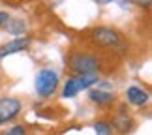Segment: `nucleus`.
Segmentation results:
<instances>
[{
  "label": "nucleus",
  "mask_w": 152,
  "mask_h": 135,
  "mask_svg": "<svg viewBox=\"0 0 152 135\" xmlns=\"http://www.w3.org/2000/svg\"><path fill=\"white\" fill-rule=\"evenodd\" d=\"M68 66L75 75H96L100 69V62L96 56L86 55V53H75L68 58Z\"/></svg>",
  "instance_id": "f257e3e1"
},
{
  "label": "nucleus",
  "mask_w": 152,
  "mask_h": 135,
  "mask_svg": "<svg viewBox=\"0 0 152 135\" xmlns=\"http://www.w3.org/2000/svg\"><path fill=\"white\" fill-rule=\"evenodd\" d=\"M90 42L98 47H115L120 43V34L109 26H96L88 34Z\"/></svg>",
  "instance_id": "f03ea898"
},
{
  "label": "nucleus",
  "mask_w": 152,
  "mask_h": 135,
  "mask_svg": "<svg viewBox=\"0 0 152 135\" xmlns=\"http://www.w3.org/2000/svg\"><path fill=\"white\" fill-rule=\"evenodd\" d=\"M94 83H98L96 75H75V77H69L66 81V85H64L62 96L64 98H75L81 90L90 88Z\"/></svg>",
  "instance_id": "7ed1b4c3"
},
{
  "label": "nucleus",
  "mask_w": 152,
  "mask_h": 135,
  "mask_svg": "<svg viewBox=\"0 0 152 135\" xmlns=\"http://www.w3.org/2000/svg\"><path fill=\"white\" fill-rule=\"evenodd\" d=\"M58 86V75L53 69H42L36 77V92L42 98H49Z\"/></svg>",
  "instance_id": "20e7f679"
},
{
  "label": "nucleus",
  "mask_w": 152,
  "mask_h": 135,
  "mask_svg": "<svg viewBox=\"0 0 152 135\" xmlns=\"http://www.w3.org/2000/svg\"><path fill=\"white\" fill-rule=\"evenodd\" d=\"M21 111V101L15 98H0V124L13 120Z\"/></svg>",
  "instance_id": "39448f33"
},
{
  "label": "nucleus",
  "mask_w": 152,
  "mask_h": 135,
  "mask_svg": "<svg viewBox=\"0 0 152 135\" xmlns=\"http://www.w3.org/2000/svg\"><path fill=\"white\" fill-rule=\"evenodd\" d=\"M28 45H30V39H28V38L11 39V42L0 45V58H4V56H8V55H15V53H19V51H25Z\"/></svg>",
  "instance_id": "423d86ee"
},
{
  "label": "nucleus",
  "mask_w": 152,
  "mask_h": 135,
  "mask_svg": "<svg viewBox=\"0 0 152 135\" xmlns=\"http://www.w3.org/2000/svg\"><path fill=\"white\" fill-rule=\"evenodd\" d=\"M113 128L116 131H118L120 135H126V133H130L133 130V120H132V116L124 113V111H118V113L115 115V118H113Z\"/></svg>",
  "instance_id": "0eeeda50"
},
{
  "label": "nucleus",
  "mask_w": 152,
  "mask_h": 135,
  "mask_svg": "<svg viewBox=\"0 0 152 135\" xmlns=\"http://www.w3.org/2000/svg\"><path fill=\"white\" fill-rule=\"evenodd\" d=\"M126 98H128V101H130L132 105L141 107V105H145L148 101V92L139 88V86H130V88L126 90Z\"/></svg>",
  "instance_id": "6e6552de"
},
{
  "label": "nucleus",
  "mask_w": 152,
  "mask_h": 135,
  "mask_svg": "<svg viewBox=\"0 0 152 135\" xmlns=\"http://www.w3.org/2000/svg\"><path fill=\"white\" fill-rule=\"evenodd\" d=\"M88 98H90V101H94L98 105H109L111 101H115V96L111 92H105V90H90L88 92Z\"/></svg>",
  "instance_id": "1a4fd4ad"
},
{
  "label": "nucleus",
  "mask_w": 152,
  "mask_h": 135,
  "mask_svg": "<svg viewBox=\"0 0 152 135\" xmlns=\"http://www.w3.org/2000/svg\"><path fill=\"white\" fill-rule=\"evenodd\" d=\"M6 28H8V32L10 34H23L26 30V25H25V21H21V19H8V23H6Z\"/></svg>",
  "instance_id": "9d476101"
},
{
  "label": "nucleus",
  "mask_w": 152,
  "mask_h": 135,
  "mask_svg": "<svg viewBox=\"0 0 152 135\" xmlns=\"http://www.w3.org/2000/svg\"><path fill=\"white\" fill-rule=\"evenodd\" d=\"M94 131H96V135H113V128H111L107 122L98 120L94 124Z\"/></svg>",
  "instance_id": "9b49d317"
},
{
  "label": "nucleus",
  "mask_w": 152,
  "mask_h": 135,
  "mask_svg": "<svg viewBox=\"0 0 152 135\" xmlns=\"http://www.w3.org/2000/svg\"><path fill=\"white\" fill-rule=\"evenodd\" d=\"M2 135H26V130L23 126H11L10 130H6Z\"/></svg>",
  "instance_id": "f8f14e48"
},
{
  "label": "nucleus",
  "mask_w": 152,
  "mask_h": 135,
  "mask_svg": "<svg viewBox=\"0 0 152 135\" xmlns=\"http://www.w3.org/2000/svg\"><path fill=\"white\" fill-rule=\"evenodd\" d=\"M8 19H10V15L6 13V11H0V26L6 25V23H8Z\"/></svg>",
  "instance_id": "ddd939ff"
},
{
  "label": "nucleus",
  "mask_w": 152,
  "mask_h": 135,
  "mask_svg": "<svg viewBox=\"0 0 152 135\" xmlns=\"http://www.w3.org/2000/svg\"><path fill=\"white\" fill-rule=\"evenodd\" d=\"M96 2H100V4H107V2H113V0H96Z\"/></svg>",
  "instance_id": "4468645a"
}]
</instances>
